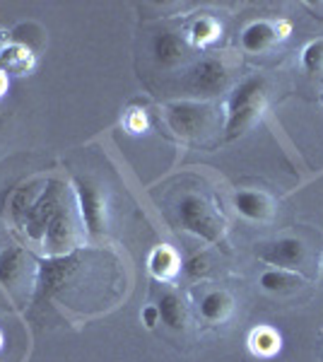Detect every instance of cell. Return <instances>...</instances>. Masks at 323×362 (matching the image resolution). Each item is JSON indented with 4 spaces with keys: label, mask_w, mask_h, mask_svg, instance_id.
Instances as JSON below:
<instances>
[{
    "label": "cell",
    "mask_w": 323,
    "mask_h": 362,
    "mask_svg": "<svg viewBox=\"0 0 323 362\" xmlns=\"http://www.w3.org/2000/svg\"><path fill=\"white\" fill-rule=\"evenodd\" d=\"M302 66L307 73H321L323 70V39L311 42L307 49L302 51Z\"/></svg>",
    "instance_id": "20"
},
{
    "label": "cell",
    "mask_w": 323,
    "mask_h": 362,
    "mask_svg": "<svg viewBox=\"0 0 323 362\" xmlns=\"http://www.w3.org/2000/svg\"><path fill=\"white\" fill-rule=\"evenodd\" d=\"M321 276H323V261H321Z\"/></svg>",
    "instance_id": "24"
},
{
    "label": "cell",
    "mask_w": 323,
    "mask_h": 362,
    "mask_svg": "<svg viewBox=\"0 0 323 362\" xmlns=\"http://www.w3.org/2000/svg\"><path fill=\"white\" fill-rule=\"evenodd\" d=\"M140 319H143V324L148 326V329H155V326L160 324V309H157V305L145 307L143 312H140Z\"/></svg>",
    "instance_id": "23"
},
{
    "label": "cell",
    "mask_w": 323,
    "mask_h": 362,
    "mask_svg": "<svg viewBox=\"0 0 323 362\" xmlns=\"http://www.w3.org/2000/svg\"><path fill=\"white\" fill-rule=\"evenodd\" d=\"M150 273L157 280H172L174 273L179 271V261H176V254L169 247H157L150 254Z\"/></svg>",
    "instance_id": "17"
},
{
    "label": "cell",
    "mask_w": 323,
    "mask_h": 362,
    "mask_svg": "<svg viewBox=\"0 0 323 362\" xmlns=\"http://www.w3.org/2000/svg\"><path fill=\"white\" fill-rule=\"evenodd\" d=\"M63 208V184L61 181H46V186L41 189L37 203L32 206L25 223V232L34 242H44V235L49 230L51 220L56 218V213Z\"/></svg>",
    "instance_id": "3"
},
{
    "label": "cell",
    "mask_w": 323,
    "mask_h": 362,
    "mask_svg": "<svg viewBox=\"0 0 323 362\" xmlns=\"http://www.w3.org/2000/svg\"><path fill=\"white\" fill-rule=\"evenodd\" d=\"M44 244L54 256H63L70 251V247H73V218H70L68 208H61L56 218L51 220L49 230L44 235Z\"/></svg>",
    "instance_id": "9"
},
{
    "label": "cell",
    "mask_w": 323,
    "mask_h": 362,
    "mask_svg": "<svg viewBox=\"0 0 323 362\" xmlns=\"http://www.w3.org/2000/svg\"><path fill=\"white\" fill-rule=\"evenodd\" d=\"M29 54L27 49H22V46H10V49H5L3 54H0V66L8 68V70H25L29 68Z\"/></svg>",
    "instance_id": "19"
},
{
    "label": "cell",
    "mask_w": 323,
    "mask_h": 362,
    "mask_svg": "<svg viewBox=\"0 0 323 362\" xmlns=\"http://www.w3.org/2000/svg\"><path fill=\"white\" fill-rule=\"evenodd\" d=\"M258 259L270 266L285 268V271H297L307 261V247L295 237H283L275 242H266L256 249Z\"/></svg>",
    "instance_id": "5"
},
{
    "label": "cell",
    "mask_w": 323,
    "mask_h": 362,
    "mask_svg": "<svg viewBox=\"0 0 323 362\" xmlns=\"http://www.w3.org/2000/svg\"><path fill=\"white\" fill-rule=\"evenodd\" d=\"M39 194H41L39 181H29V184L20 186V189L13 191L10 203H8V213H10V218H13V223L17 227H25L27 215H29V210H32L34 203H37Z\"/></svg>",
    "instance_id": "12"
},
{
    "label": "cell",
    "mask_w": 323,
    "mask_h": 362,
    "mask_svg": "<svg viewBox=\"0 0 323 362\" xmlns=\"http://www.w3.org/2000/svg\"><path fill=\"white\" fill-rule=\"evenodd\" d=\"M176 213H179V223L205 242L217 244L225 237V223L203 196L186 194L176 206Z\"/></svg>",
    "instance_id": "1"
},
{
    "label": "cell",
    "mask_w": 323,
    "mask_h": 362,
    "mask_svg": "<svg viewBox=\"0 0 323 362\" xmlns=\"http://www.w3.org/2000/svg\"><path fill=\"white\" fill-rule=\"evenodd\" d=\"M261 288L266 293H292V290L302 288L304 278L297 276L295 271H285V268H270L261 276Z\"/></svg>",
    "instance_id": "13"
},
{
    "label": "cell",
    "mask_w": 323,
    "mask_h": 362,
    "mask_svg": "<svg viewBox=\"0 0 323 362\" xmlns=\"http://www.w3.org/2000/svg\"><path fill=\"white\" fill-rule=\"evenodd\" d=\"M227 68L215 58H205L191 70V87L203 95H217L227 87Z\"/></svg>",
    "instance_id": "7"
},
{
    "label": "cell",
    "mask_w": 323,
    "mask_h": 362,
    "mask_svg": "<svg viewBox=\"0 0 323 362\" xmlns=\"http://www.w3.org/2000/svg\"><path fill=\"white\" fill-rule=\"evenodd\" d=\"M157 309H160V321L167 324L169 329L181 331L186 326V307L179 295L164 293L160 297V302H157Z\"/></svg>",
    "instance_id": "14"
},
{
    "label": "cell",
    "mask_w": 323,
    "mask_h": 362,
    "mask_svg": "<svg viewBox=\"0 0 323 362\" xmlns=\"http://www.w3.org/2000/svg\"><path fill=\"white\" fill-rule=\"evenodd\" d=\"M285 32H290V25L287 22H280V25H270V22H254V25H249L244 29L242 34V46L249 54H261V51H266L273 46L275 39H280Z\"/></svg>",
    "instance_id": "8"
},
{
    "label": "cell",
    "mask_w": 323,
    "mask_h": 362,
    "mask_svg": "<svg viewBox=\"0 0 323 362\" xmlns=\"http://www.w3.org/2000/svg\"><path fill=\"white\" fill-rule=\"evenodd\" d=\"M75 196H78L80 220L90 239H99L107 232V206L99 186L92 179L78 177L75 179Z\"/></svg>",
    "instance_id": "2"
},
{
    "label": "cell",
    "mask_w": 323,
    "mask_h": 362,
    "mask_svg": "<svg viewBox=\"0 0 323 362\" xmlns=\"http://www.w3.org/2000/svg\"><path fill=\"white\" fill-rule=\"evenodd\" d=\"M22 264H25V254L17 247H8L0 251V285L3 288H13L22 273Z\"/></svg>",
    "instance_id": "16"
},
{
    "label": "cell",
    "mask_w": 323,
    "mask_h": 362,
    "mask_svg": "<svg viewBox=\"0 0 323 362\" xmlns=\"http://www.w3.org/2000/svg\"><path fill=\"white\" fill-rule=\"evenodd\" d=\"M184 273H186V276H189L191 280H201V278H205V276L210 273V261H208V256H205V254L191 256V259L184 264Z\"/></svg>",
    "instance_id": "22"
},
{
    "label": "cell",
    "mask_w": 323,
    "mask_h": 362,
    "mask_svg": "<svg viewBox=\"0 0 323 362\" xmlns=\"http://www.w3.org/2000/svg\"><path fill=\"white\" fill-rule=\"evenodd\" d=\"M234 208L239 215L254 223H268L273 218V201L263 191H239L234 196Z\"/></svg>",
    "instance_id": "10"
},
{
    "label": "cell",
    "mask_w": 323,
    "mask_h": 362,
    "mask_svg": "<svg viewBox=\"0 0 323 362\" xmlns=\"http://www.w3.org/2000/svg\"><path fill=\"white\" fill-rule=\"evenodd\" d=\"M152 54H155V61L160 66H176L181 58L186 56V44L181 42L179 34L174 32H160L155 39H152Z\"/></svg>",
    "instance_id": "11"
},
{
    "label": "cell",
    "mask_w": 323,
    "mask_h": 362,
    "mask_svg": "<svg viewBox=\"0 0 323 362\" xmlns=\"http://www.w3.org/2000/svg\"><path fill=\"white\" fill-rule=\"evenodd\" d=\"M232 312V297L225 290H213L201 300V317L205 321H225Z\"/></svg>",
    "instance_id": "15"
},
{
    "label": "cell",
    "mask_w": 323,
    "mask_h": 362,
    "mask_svg": "<svg viewBox=\"0 0 323 362\" xmlns=\"http://www.w3.org/2000/svg\"><path fill=\"white\" fill-rule=\"evenodd\" d=\"M215 37H217V25L213 20H208V17H201V20L191 27V39L196 44H201V46L210 44Z\"/></svg>",
    "instance_id": "21"
},
{
    "label": "cell",
    "mask_w": 323,
    "mask_h": 362,
    "mask_svg": "<svg viewBox=\"0 0 323 362\" xmlns=\"http://www.w3.org/2000/svg\"><path fill=\"white\" fill-rule=\"evenodd\" d=\"M0 126H3V119H0Z\"/></svg>",
    "instance_id": "25"
},
{
    "label": "cell",
    "mask_w": 323,
    "mask_h": 362,
    "mask_svg": "<svg viewBox=\"0 0 323 362\" xmlns=\"http://www.w3.org/2000/svg\"><path fill=\"white\" fill-rule=\"evenodd\" d=\"M78 259L73 254H63V256H51V259L41 261L39 264V300L44 297L56 295L63 285L68 283V278L75 273Z\"/></svg>",
    "instance_id": "6"
},
{
    "label": "cell",
    "mask_w": 323,
    "mask_h": 362,
    "mask_svg": "<svg viewBox=\"0 0 323 362\" xmlns=\"http://www.w3.org/2000/svg\"><path fill=\"white\" fill-rule=\"evenodd\" d=\"M167 124L181 138H196L210 126V107L203 102H174L167 107Z\"/></svg>",
    "instance_id": "4"
},
{
    "label": "cell",
    "mask_w": 323,
    "mask_h": 362,
    "mask_svg": "<svg viewBox=\"0 0 323 362\" xmlns=\"http://www.w3.org/2000/svg\"><path fill=\"white\" fill-rule=\"evenodd\" d=\"M249 346H251V350H254L256 355L270 358V355H275L280 350V336L275 334L273 329H268V326H261V329L251 331Z\"/></svg>",
    "instance_id": "18"
}]
</instances>
